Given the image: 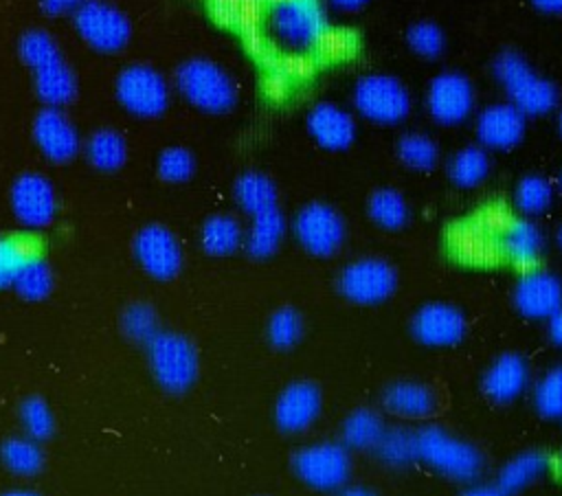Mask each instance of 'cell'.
<instances>
[{"label": "cell", "instance_id": "obj_41", "mask_svg": "<svg viewBox=\"0 0 562 496\" xmlns=\"http://www.w3.org/2000/svg\"><path fill=\"white\" fill-rule=\"evenodd\" d=\"M55 279L48 261L37 255L33 257L18 274L13 290L24 298V301H44L53 292Z\"/></svg>", "mask_w": 562, "mask_h": 496}, {"label": "cell", "instance_id": "obj_56", "mask_svg": "<svg viewBox=\"0 0 562 496\" xmlns=\"http://www.w3.org/2000/svg\"><path fill=\"white\" fill-rule=\"evenodd\" d=\"M558 244L562 246V224H560V228H558Z\"/></svg>", "mask_w": 562, "mask_h": 496}, {"label": "cell", "instance_id": "obj_13", "mask_svg": "<svg viewBox=\"0 0 562 496\" xmlns=\"http://www.w3.org/2000/svg\"><path fill=\"white\" fill-rule=\"evenodd\" d=\"M411 336L422 347L450 349L468 336V318L461 307L448 301H428L411 316Z\"/></svg>", "mask_w": 562, "mask_h": 496}, {"label": "cell", "instance_id": "obj_2", "mask_svg": "<svg viewBox=\"0 0 562 496\" xmlns=\"http://www.w3.org/2000/svg\"><path fill=\"white\" fill-rule=\"evenodd\" d=\"M417 454L419 463L430 467L435 474L461 485L479 481L485 470V456L479 446L437 424H424L417 428Z\"/></svg>", "mask_w": 562, "mask_h": 496}, {"label": "cell", "instance_id": "obj_39", "mask_svg": "<svg viewBox=\"0 0 562 496\" xmlns=\"http://www.w3.org/2000/svg\"><path fill=\"white\" fill-rule=\"evenodd\" d=\"M551 202H553V184L549 178L529 173L518 180L514 189V206L525 217H533L549 211Z\"/></svg>", "mask_w": 562, "mask_h": 496}, {"label": "cell", "instance_id": "obj_55", "mask_svg": "<svg viewBox=\"0 0 562 496\" xmlns=\"http://www.w3.org/2000/svg\"><path fill=\"white\" fill-rule=\"evenodd\" d=\"M558 134L562 136V110H560V114H558Z\"/></svg>", "mask_w": 562, "mask_h": 496}, {"label": "cell", "instance_id": "obj_27", "mask_svg": "<svg viewBox=\"0 0 562 496\" xmlns=\"http://www.w3.org/2000/svg\"><path fill=\"white\" fill-rule=\"evenodd\" d=\"M246 230L239 219L228 213H215L200 228V246L211 257H228L244 246Z\"/></svg>", "mask_w": 562, "mask_h": 496}, {"label": "cell", "instance_id": "obj_15", "mask_svg": "<svg viewBox=\"0 0 562 496\" xmlns=\"http://www.w3.org/2000/svg\"><path fill=\"white\" fill-rule=\"evenodd\" d=\"M9 204L15 219L29 230L48 226L57 215L55 187L46 176L35 171H26L13 180Z\"/></svg>", "mask_w": 562, "mask_h": 496}, {"label": "cell", "instance_id": "obj_25", "mask_svg": "<svg viewBox=\"0 0 562 496\" xmlns=\"http://www.w3.org/2000/svg\"><path fill=\"white\" fill-rule=\"evenodd\" d=\"M285 230H288V222H285V215L279 211V206L263 211L250 219V226L246 228V235H244V250L252 259H268L279 250L285 237Z\"/></svg>", "mask_w": 562, "mask_h": 496}, {"label": "cell", "instance_id": "obj_22", "mask_svg": "<svg viewBox=\"0 0 562 496\" xmlns=\"http://www.w3.org/2000/svg\"><path fill=\"white\" fill-rule=\"evenodd\" d=\"M307 132L321 145L329 151H345L356 140V121L353 116L329 101L316 103L307 112Z\"/></svg>", "mask_w": 562, "mask_h": 496}, {"label": "cell", "instance_id": "obj_50", "mask_svg": "<svg viewBox=\"0 0 562 496\" xmlns=\"http://www.w3.org/2000/svg\"><path fill=\"white\" fill-rule=\"evenodd\" d=\"M547 336L551 340V345L562 349V307L555 309L549 318H547Z\"/></svg>", "mask_w": 562, "mask_h": 496}, {"label": "cell", "instance_id": "obj_54", "mask_svg": "<svg viewBox=\"0 0 562 496\" xmlns=\"http://www.w3.org/2000/svg\"><path fill=\"white\" fill-rule=\"evenodd\" d=\"M0 496H42V494L26 487H13V489H4Z\"/></svg>", "mask_w": 562, "mask_h": 496}, {"label": "cell", "instance_id": "obj_52", "mask_svg": "<svg viewBox=\"0 0 562 496\" xmlns=\"http://www.w3.org/2000/svg\"><path fill=\"white\" fill-rule=\"evenodd\" d=\"M334 9H340V11H358L362 9L369 0H327Z\"/></svg>", "mask_w": 562, "mask_h": 496}, {"label": "cell", "instance_id": "obj_23", "mask_svg": "<svg viewBox=\"0 0 562 496\" xmlns=\"http://www.w3.org/2000/svg\"><path fill=\"white\" fill-rule=\"evenodd\" d=\"M498 248L512 266L522 272L533 270L544 252V235L531 217H514L503 226Z\"/></svg>", "mask_w": 562, "mask_h": 496}, {"label": "cell", "instance_id": "obj_42", "mask_svg": "<svg viewBox=\"0 0 562 496\" xmlns=\"http://www.w3.org/2000/svg\"><path fill=\"white\" fill-rule=\"evenodd\" d=\"M20 426L24 435L33 437L35 441H46L55 432V415L50 404L42 395H29L20 402Z\"/></svg>", "mask_w": 562, "mask_h": 496}, {"label": "cell", "instance_id": "obj_17", "mask_svg": "<svg viewBox=\"0 0 562 496\" xmlns=\"http://www.w3.org/2000/svg\"><path fill=\"white\" fill-rule=\"evenodd\" d=\"M514 309L531 320H547L562 307V281L549 270H525L512 290Z\"/></svg>", "mask_w": 562, "mask_h": 496}, {"label": "cell", "instance_id": "obj_48", "mask_svg": "<svg viewBox=\"0 0 562 496\" xmlns=\"http://www.w3.org/2000/svg\"><path fill=\"white\" fill-rule=\"evenodd\" d=\"M86 0H40V7L46 15L57 18V15H66V13H75Z\"/></svg>", "mask_w": 562, "mask_h": 496}, {"label": "cell", "instance_id": "obj_40", "mask_svg": "<svg viewBox=\"0 0 562 496\" xmlns=\"http://www.w3.org/2000/svg\"><path fill=\"white\" fill-rule=\"evenodd\" d=\"M531 404L542 419H562V364L551 367L536 380Z\"/></svg>", "mask_w": 562, "mask_h": 496}, {"label": "cell", "instance_id": "obj_1", "mask_svg": "<svg viewBox=\"0 0 562 496\" xmlns=\"http://www.w3.org/2000/svg\"><path fill=\"white\" fill-rule=\"evenodd\" d=\"M261 31L274 48L299 55L316 50L329 24L321 0H266Z\"/></svg>", "mask_w": 562, "mask_h": 496}, {"label": "cell", "instance_id": "obj_8", "mask_svg": "<svg viewBox=\"0 0 562 496\" xmlns=\"http://www.w3.org/2000/svg\"><path fill=\"white\" fill-rule=\"evenodd\" d=\"M400 277L382 257H358L342 266L336 279L338 294L353 305H380L397 290Z\"/></svg>", "mask_w": 562, "mask_h": 496}, {"label": "cell", "instance_id": "obj_26", "mask_svg": "<svg viewBox=\"0 0 562 496\" xmlns=\"http://www.w3.org/2000/svg\"><path fill=\"white\" fill-rule=\"evenodd\" d=\"M35 92L46 108H64L77 97V79L64 57L33 70Z\"/></svg>", "mask_w": 562, "mask_h": 496}, {"label": "cell", "instance_id": "obj_34", "mask_svg": "<svg viewBox=\"0 0 562 496\" xmlns=\"http://www.w3.org/2000/svg\"><path fill=\"white\" fill-rule=\"evenodd\" d=\"M233 195L239 204V208L244 213H248L250 217L277 208V187L272 182V178H268L261 171H244L233 187Z\"/></svg>", "mask_w": 562, "mask_h": 496}, {"label": "cell", "instance_id": "obj_36", "mask_svg": "<svg viewBox=\"0 0 562 496\" xmlns=\"http://www.w3.org/2000/svg\"><path fill=\"white\" fill-rule=\"evenodd\" d=\"M86 158L99 171H119L127 160V143L121 132L103 127L86 140Z\"/></svg>", "mask_w": 562, "mask_h": 496}, {"label": "cell", "instance_id": "obj_46", "mask_svg": "<svg viewBox=\"0 0 562 496\" xmlns=\"http://www.w3.org/2000/svg\"><path fill=\"white\" fill-rule=\"evenodd\" d=\"M158 178L171 184L187 182L195 173V158L189 149L184 147H167L160 151L158 162H156Z\"/></svg>", "mask_w": 562, "mask_h": 496}, {"label": "cell", "instance_id": "obj_20", "mask_svg": "<svg viewBox=\"0 0 562 496\" xmlns=\"http://www.w3.org/2000/svg\"><path fill=\"white\" fill-rule=\"evenodd\" d=\"M33 140L50 162H68L81 149V138L61 108H44L33 121Z\"/></svg>", "mask_w": 562, "mask_h": 496}, {"label": "cell", "instance_id": "obj_18", "mask_svg": "<svg viewBox=\"0 0 562 496\" xmlns=\"http://www.w3.org/2000/svg\"><path fill=\"white\" fill-rule=\"evenodd\" d=\"M531 386V369L525 356L516 351L498 353L481 375V393L498 406L514 404Z\"/></svg>", "mask_w": 562, "mask_h": 496}, {"label": "cell", "instance_id": "obj_43", "mask_svg": "<svg viewBox=\"0 0 562 496\" xmlns=\"http://www.w3.org/2000/svg\"><path fill=\"white\" fill-rule=\"evenodd\" d=\"M121 329L127 340L136 345H147L160 331V320L154 305L145 301L130 303L121 314Z\"/></svg>", "mask_w": 562, "mask_h": 496}, {"label": "cell", "instance_id": "obj_9", "mask_svg": "<svg viewBox=\"0 0 562 496\" xmlns=\"http://www.w3.org/2000/svg\"><path fill=\"white\" fill-rule=\"evenodd\" d=\"M119 103L134 116L156 119L169 108V86L165 77L147 64L125 66L114 83Z\"/></svg>", "mask_w": 562, "mask_h": 496}, {"label": "cell", "instance_id": "obj_47", "mask_svg": "<svg viewBox=\"0 0 562 496\" xmlns=\"http://www.w3.org/2000/svg\"><path fill=\"white\" fill-rule=\"evenodd\" d=\"M351 37L347 33L340 31H327V35L321 40V44L316 46V53H321L327 59H338L342 55H347L351 50Z\"/></svg>", "mask_w": 562, "mask_h": 496}, {"label": "cell", "instance_id": "obj_58", "mask_svg": "<svg viewBox=\"0 0 562 496\" xmlns=\"http://www.w3.org/2000/svg\"><path fill=\"white\" fill-rule=\"evenodd\" d=\"M560 470H562V456H560Z\"/></svg>", "mask_w": 562, "mask_h": 496}, {"label": "cell", "instance_id": "obj_44", "mask_svg": "<svg viewBox=\"0 0 562 496\" xmlns=\"http://www.w3.org/2000/svg\"><path fill=\"white\" fill-rule=\"evenodd\" d=\"M18 53H20V59L31 68V70H37L55 59L61 57L59 53V46L57 42L53 40V35H48L46 31H40V29H33V31H26L22 37H20V44H18Z\"/></svg>", "mask_w": 562, "mask_h": 496}, {"label": "cell", "instance_id": "obj_28", "mask_svg": "<svg viewBox=\"0 0 562 496\" xmlns=\"http://www.w3.org/2000/svg\"><path fill=\"white\" fill-rule=\"evenodd\" d=\"M386 424L382 419V415L375 408L369 406H360L353 408L340 424V441L349 448V450H360L367 452L378 446L380 437L384 435Z\"/></svg>", "mask_w": 562, "mask_h": 496}, {"label": "cell", "instance_id": "obj_11", "mask_svg": "<svg viewBox=\"0 0 562 496\" xmlns=\"http://www.w3.org/2000/svg\"><path fill=\"white\" fill-rule=\"evenodd\" d=\"M77 35L97 53H119L132 37V24L116 7L103 0H86L75 13Z\"/></svg>", "mask_w": 562, "mask_h": 496}, {"label": "cell", "instance_id": "obj_24", "mask_svg": "<svg viewBox=\"0 0 562 496\" xmlns=\"http://www.w3.org/2000/svg\"><path fill=\"white\" fill-rule=\"evenodd\" d=\"M549 467H551V459L542 450L529 448L514 454L501 465L496 474V483L509 496H516L527 487H531L533 483H538V478H542L549 472Z\"/></svg>", "mask_w": 562, "mask_h": 496}, {"label": "cell", "instance_id": "obj_49", "mask_svg": "<svg viewBox=\"0 0 562 496\" xmlns=\"http://www.w3.org/2000/svg\"><path fill=\"white\" fill-rule=\"evenodd\" d=\"M461 496H509L505 489L498 487V483H481L474 481L470 485H465V489L461 492Z\"/></svg>", "mask_w": 562, "mask_h": 496}, {"label": "cell", "instance_id": "obj_38", "mask_svg": "<svg viewBox=\"0 0 562 496\" xmlns=\"http://www.w3.org/2000/svg\"><path fill=\"white\" fill-rule=\"evenodd\" d=\"M303 334H305L303 316L292 305H283L274 309L266 323V338L270 347L279 351L294 349L303 340Z\"/></svg>", "mask_w": 562, "mask_h": 496}, {"label": "cell", "instance_id": "obj_53", "mask_svg": "<svg viewBox=\"0 0 562 496\" xmlns=\"http://www.w3.org/2000/svg\"><path fill=\"white\" fill-rule=\"evenodd\" d=\"M336 496H375V492H371L364 485H347L340 492H336Z\"/></svg>", "mask_w": 562, "mask_h": 496}, {"label": "cell", "instance_id": "obj_31", "mask_svg": "<svg viewBox=\"0 0 562 496\" xmlns=\"http://www.w3.org/2000/svg\"><path fill=\"white\" fill-rule=\"evenodd\" d=\"M448 178L454 187L459 189H474L485 182V178L492 171V158L485 147L476 145H465L457 149L450 160H448Z\"/></svg>", "mask_w": 562, "mask_h": 496}, {"label": "cell", "instance_id": "obj_7", "mask_svg": "<svg viewBox=\"0 0 562 496\" xmlns=\"http://www.w3.org/2000/svg\"><path fill=\"white\" fill-rule=\"evenodd\" d=\"M356 112L375 125H397L411 114V92L393 75L371 72L356 81L353 92Z\"/></svg>", "mask_w": 562, "mask_h": 496}, {"label": "cell", "instance_id": "obj_37", "mask_svg": "<svg viewBox=\"0 0 562 496\" xmlns=\"http://www.w3.org/2000/svg\"><path fill=\"white\" fill-rule=\"evenodd\" d=\"M397 160L419 173H428L439 162V145L424 132H404L395 143Z\"/></svg>", "mask_w": 562, "mask_h": 496}, {"label": "cell", "instance_id": "obj_10", "mask_svg": "<svg viewBox=\"0 0 562 496\" xmlns=\"http://www.w3.org/2000/svg\"><path fill=\"white\" fill-rule=\"evenodd\" d=\"M299 246L312 257H334L347 237L342 215L327 202H307L299 208L292 222Z\"/></svg>", "mask_w": 562, "mask_h": 496}, {"label": "cell", "instance_id": "obj_3", "mask_svg": "<svg viewBox=\"0 0 562 496\" xmlns=\"http://www.w3.org/2000/svg\"><path fill=\"white\" fill-rule=\"evenodd\" d=\"M490 68L496 83L507 94V101L514 103L525 116H544L558 108V86L536 72L518 50L505 48L496 53Z\"/></svg>", "mask_w": 562, "mask_h": 496}, {"label": "cell", "instance_id": "obj_51", "mask_svg": "<svg viewBox=\"0 0 562 496\" xmlns=\"http://www.w3.org/2000/svg\"><path fill=\"white\" fill-rule=\"evenodd\" d=\"M531 4L542 13H562V0H531Z\"/></svg>", "mask_w": 562, "mask_h": 496}, {"label": "cell", "instance_id": "obj_32", "mask_svg": "<svg viewBox=\"0 0 562 496\" xmlns=\"http://www.w3.org/2000/svg\"><path fill=\"white\" fill-rule=\"evenodd\" d=\"M373 452L382 465L391 470H406L419 463L417 430L406 426H386Z\"/></svg>", "mask_w": 562, "mask_h": 496}, {"label": "cell", "instance_id": "obj_19", "mask_svg": "<svg viewBox=\"0 0 562 496\" xmlns=\"http://www.w3.org/2000/svg\"><path fill=\"white\" fill-rule=\"evenodd\" d=\"M527 129V116L509 101L485 105L474 119V134L487 151H505L516 147Z\"/></svg>", "mask_w": 562, "mask_h": 496}, {"label": "cell", "instance_id": "obj_12", "mask_svg": "<svg viewBox=\"0 0 562 496\" xmlns=\"http://www.w3.org/2000/svg\"><path fill=\"white\" fill-rule=\"evenodd\" d=\"M476 105V90L468 75L459 70H443L435 75L426 90L428 116L443 127L465 123Z\"/></svg>", "mask_w": 562, "mask_h": 496}, {"label": "cell", "instance_id": "obj_35", "mask_svg": "<svg viewBox=\"0 0 562 496\" xmlns=\"http://www.w3.org/2000/svg\"><path fill=\"white\" fill-rule=\"evenodd\" d=\"M367 215L382 230H402L411 219V206L397 189L380 187L367 200Z\"/></svg>", "mask_w": 562, "mask_h": 496}, {"label": "cell", "instance_id": "obj_21", "mask_svg": "<svg viewBox=\"0 0 562 496\" xmlns=\"http://www.w3.org/2000/svg\"><path fill=\"white\" fill-rule=\"evenodd\" d=\"M382 408L404 421H426L437 413L439 399L432 386L419 380H395L382 388Z\"/></svg>", "mask_w": 562, "mask_h": 496}, {"label": "cell", "instance_id": "obj_45", "mask_svg": "<svg viewBox=\"0 0 562 496\" xmlns=\"http://www.w3.org/2000/svg\"><path fill=\"white\" fill-rule=\"evenodd\" d=\"M408 48L422 59H437L446 50V33L430 20H419L406 31Z\"/></svg>", "mask_w": 562, "mask_h": 496}, {"label": "cell", "instance_id": "obj_30", "mask_svg": "<svg viewBox=\"0 0 562 496\" xmlns=\"http://www.w3.org/2000/svg\"><path fill=\"white\" fill-rule=\"evenodd\" d=\"M37 255H42V246L35 235H0V290L13 288L20 270Z\"/></svg>", "mask_w": 562, "mask_h": 496}, {"label": "cell", "instance_id": "obj_6", "mask_svg": "<svg viewBox=\"0 0 562 496\" xmlns=\"http://www.w3.org/2000/svg\"><path fill=\"white\" fill-rule=\"evenodd\" d=\"M294 476L316 492H340L351 476V450L342 441L301 446L290 459Z\"/></svg>", "mask_w": 562, "mask_h": 496}, {"label": "cell", "instance_id": "obj_29", "mask_svg": "<svg viewBox=\"0 0 562 496\" xmlns=\"http://www.w3.org/2000/svg\"><path fill=\"white\" fill-rule=\"evenodd\" d=\"M44 461L46 456L42 450V441H35L24 432L7 437L0 443V463L15 476L29 478L40 474L44 470Z\"/></svg>", "mask_w": 562, "mask_h": 496}, {"label": "cell", "instance_id": "obj_4", "mask_svg": "<svg viewBox=\"0 0 562 496\" xmlns=\"http://www.w3.org/2000/svg\"><path fill=\"white\" fill-rule=\"evenodd\" d=\"M145 351L149 373L165 393L182 395L198 382L200 356L184 334L160 329L145 345Z\"/></svg>", "mask_w": 562, "mask_h": 496}, {"label": "cell", "instance_id": "obj_57", "mask_svg": "<svg viewBox=\"0 0 562 496\" xmlns=\"http://www.w3.org/2000/svg\"><path fill=\"white\" fill-rule=\"evenodd\" d=\"M558 187L562 189V169H560V173H558Z\"/></svg>", "mask_w": 562, "mask_h": 496}, {"label": "cell", "instance_id": "obj_16", "mask_svg": "<svg viewBox=\"0 0 562 496\" xmlns=\"http://www.w3.org/2000/svg\"><path fill=\"white\" fill-rule=\"evenodd\" d=\"M323 410L321 386L312 380H294L281 388L272 406L274 426L283 435H301L310 430Z\"/></svg>", "mask_w": 562, "mask_h": 496}, {"label": "cell", "instance_id": "obj_5", "mask_svg": "<svg viewBox=\"0 0 562 496\" xmlns=\"http://www.w3.org/2000/svg\"><path fill=\"white\" fill-rule=\"evenodd\" d=\"M178 92L198 110L224 114L237 103V88L228 72L211 59L193 57L176 68Z\"/></svg>", "mask_w": 562, "mask_h": 496}, {"label": "cell", "instance_id": "obj_14", "mask_svg": "<svg viewBox=\"0 0 562 496\" xmlns=\"http://www.w3.org/2000/svg\"><path fill=\"white\" fill-rule=\"evenodd\" d=\"M132 252L138 266L156 281H171L180 274L184 255L178 237L162 224L143 226L132 241Z\"/></svg>", "mask_w": 562, "mask_h": 496}, {"label": "cell", "instance_id": "obj_33", "mask_svg": "<svg viewBox=\"0 0 562 496\" xmlns=\"http://www.w3.org/2000/svg\"><path fill=\"white\" fill-rule=\"evenodd\" d=\"M209 7L213 18L235 33L255 35L261 31L266 0H209Z\"/></svg>", "mask_w": 562, "mask_h": 496}]
</instances>
